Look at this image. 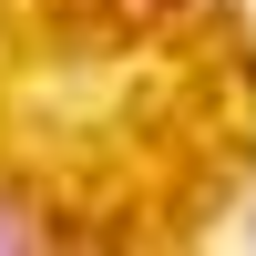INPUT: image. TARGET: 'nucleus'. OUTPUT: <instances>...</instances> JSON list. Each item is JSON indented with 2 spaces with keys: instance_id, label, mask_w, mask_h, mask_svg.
Masks as SVG:
<instances>
[{
  "instance_id": "1",
  "label": "nucleus",
  "mask_w": 256,
  "mask_h": 256,
  "mask_svg": "<svg viewBox=\"0 0 256 256\" xmlns=\"http://www.w3.org/2000/svg\"><path fill=\"white\" fill-rule=\"evenodd\" d=\"M31 236H41V226L20 216V205H0V246H31Z\"/></svg>"
},
{
  "instance_id": "2",
  "label": "nucleus",
  "mask_w": 256,
  "mask_h": 256,
  "mask_svg": "<svg viewBox=\"0 0 256 256\" xmlns=\"http://www.w3.org/2000/svg\"><path fill=\"white\" fill-rule=\"evenodd\" d=\"M154 10H174V0H154Z\"/></svg>"
}]
</instances>
